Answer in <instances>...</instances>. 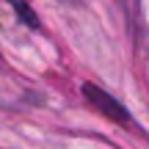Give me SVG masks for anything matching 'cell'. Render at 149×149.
I'll list each match as a JSON object with an SVG mask.
<instances>
[{
    "instance_id": "obj_1",
    "label": "cell",
    "mask_w": 149,
    "mask_h": 149,
    "mask_svg": "<svg viewBox=\"0 0 149 149\" xmlns=\"http://www.w3.org/2000/svg\"><path fill=\"white\" fill-rule=\"evenodd\" d=\"M83 94H86V100H88L91 105H97L108 119H113V122H122V124H130V113H127V108H124L119 100H113L111 94H105L102 88H97L94 83H86V86H83Z\"/></svg>"
},
{
    "instance_id": "obj_2",
    "label": "cell",
    "mask_w": 149,
    "mask_h": 149,
    "mask_svg": "<svg viewBox=\"0 0 149 149\" xmlns=\"http://www.w3.org/2000/svg\"><path fill=\"white\" fill-rule=\"evenodd\" d=\"M11 6H14V11H17V17H19L22 22H25L28 28H39V19H36V11L31 8V6L25 3V0H8Z\"/></svg>"
},
{
    "instance_id": "obj_3",
    "label": "cell",
    "mask_w": 149,
    "mask_h": 149,
    "mask_svg": "<svg viewBox=\"0 0 149 149\" xmlns=\"http://www.w3.org/2000/svg\"><path fill=\"white\" fill-rule=\"evenodd\" d=\"M64 3H77V0H64Z\"/></svg>"
}]
</instances>
